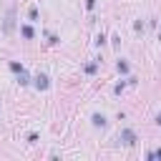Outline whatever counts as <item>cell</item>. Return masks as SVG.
<instances>
[{"mask_svg":"<svg viewBox=\"0 0 161 161\" xmlns=\"http://www.w3.org/2000/svg\"><path fill=\"white\" fill-rule=\"evenodd\" d=\"M86 73H96V63H88L86 65Z\"/></svg>","mask_w":161,"mask_h":161,"instance_id":"10","label":"cell"},{"mask_svg":"<svg viewBox=\"0 0 161 161\" xmlns=\"http://www.w3.org/2000/svg\"><path fill=\"white\" fill-rule=\"evenodd\" d=\"M156 123H158V126H161V113H158V116H156Z\"/></svg>","mask_w":161,"mask_h":161,"instance_id":"12","label":"cell"},{"mask_svg":"<svg viewBox=\"0 0 161 161\" xmlns=\"http://www.w3.org/2000/svg\"><path fill=\"white\" fill-rule=\"evenodd\" d=\"M121 141H123L126 146H133V143H136V133H133L131 128H123V131H121Z\"/></svg>","mask_w":161,"mask_h":161,"instance_id":"2","label":"cell"},{"mask_svg":"<svg viewBox=\"0 0 161 161\" xmlns=\"http://www.w3.org/2000/svg\"><path fill=\"white\" fill-rule=\"evenodd\" d=\"M48 86H50V83H48V75H43V73L35 75V88H38V91H45Z\"/></svg>","mask_w":161,"mask_h":161,"instance_id":"3","label":"cell"},{"mask_svg":"<svg viewBox=\"0 0 161 161\" xmlns=\"http://www.w3.org/2000/svg\"><path fill=\"white\" fill-rule=\"evenodd\" d=\"M20 33H23V38H33V28H30V25H23Z\"/></svg>","mask_w":161,"mask_h":161,"instance_id":"5","label":"cell"},{"mask_svg":"<svg viewBox=\"0 0 161 161\" xmlns=\"http://www.w3.org/2000/svg\"><path fill=\"white\" fill-rule=\"evenodd\" d=\"M93 5H96V0H86V8H88V10H91Z\"/></svg>","mask_w":161,"mask_h":161,"instance_id":"11","label":"cell"},{"mask_svg":"<svg viewBox=\"0 0 161 161\" xmlns=\"http://www.w3.org/2000/svg\"><path fill=\"white\" fill-rule=\"evenodd\" d=\"M13 28H15V10L10 8V10H8V15H5V23H3V33H5V35H10V33H13Z\"/></svg>","mask_w":161,"mask_h":161,"instance_id":"1","label":"cell"},{"mask_svg":"<svg viewBox=\"0 0 161 161\" xmlns=\"http://www.w3.org/2000/svg\"><path fill=\"white\" fill-rule=\"evenodd\" d=\"M10 70H13V73H20V70H23V65H20L18 60H13V63H10Z\"/></svg>","mask_w":161,"mask_h":161,"instance_id":"6","label":"cell"},{"mask_svg":"<svg viewBox=\"0 0 161 161\" xmlns=\"http://www.w3.org/2000/svg\"><path fill=\"white\" fill-rule=\"evenodd\" d=\"M18 83H23V86L28 83V73H25V70H20V73H18Z\"/></svg>","mask_w":161,"mask_h":161,"instance_id":"7","label":"cell"},{"mask_svg":"<svg viewBox=\"0 0 161 161\" xmlns=\"http://www.w3.org/2000/svg\"><path fill=\"white\" fill-rule=\"evenodd\" d=\"M118 70H121V73H128V63H123V60H118Z\"/></svg>","mask_w":161,"mask_h":161,"instance_id":"8","label":"cell"},{"mask_svg":"<svg viewBox=\"0 0 161 161\" xmlns=\"http://www.w3.org/2000/svg\"><path fill=\"white\" fill-rule=\"evenodd\" d=\"M91 121H93V126H101V128L106 126V118H103L101 113H93V118H91Z\"/></svg>","mask_w":161,"mask_h":161,"instance_id":"4","label":"cell"},{"mask_svg":"<svg viewBox=\"0 0 161 161\" xmlns=\"http://www.w3.org/2000/svg\"><path fill=\"white\" fill-rule=\"evenodd\" d=\"M28 15H30V20H38V10H35V8H30V13H28Z\"/></svg>","mask_w":161,"mask_h":161,"instance_id":"9","label":"cell"}]
</instances>
